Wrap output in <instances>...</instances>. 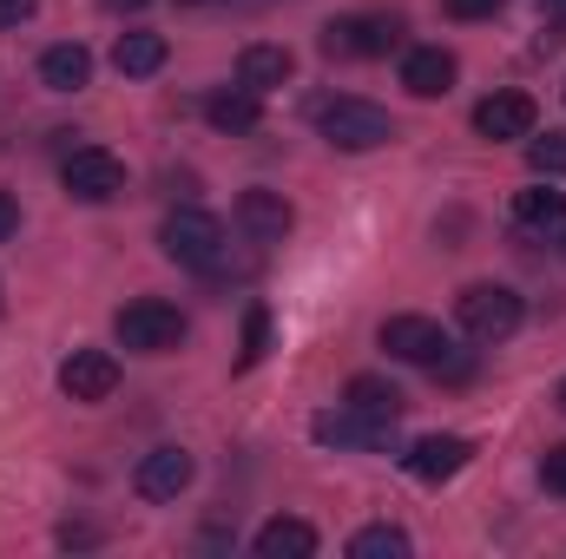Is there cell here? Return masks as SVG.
Wrapping results in <instances>:
<instances>
[{
  "label": "cell",
  "instance_id": "1",
  "mask_svg": "<svg viewBox=\"0 0 566 559\" xmlns=\"http://www.w3.org/2000/svg\"><path fill=\"white\" fill-rule=\"evenodd\" d=\"M158 244H165L171 264H185V271H198V277H211V283L231 277V238H224V224H218L211 211H198V204H178V211L158 224Z\"/></svg>",
  "mask_w": 566,
  "mask_h": 559
},
{
  "label": "cell",
  "instance_id": "2",
  "mask_svg": "<svg viewBox=\"0 0 566 559\" xmlns=\"http://www.w3.org/2000/svg\"><path fill=\"white\" fill-rule=\"evenodd\" d=\"M316 133L336 151H376V145L396 139V119L356 93H336V99H316Z\"/></svg>",
  "mask_w": 566,
  "mask_h": 559
},
{
  "label": "cell",
  "instance_id": "3",
  "mask_svg": "<svg viewBox=\"0 0 566 559\" xmlns=\"http://www.w3.org/2000/svg\"><path fill=\"white\" fill-rule=\"evenodd\" d=\"M521 316H527V303H521V289H507V283H468V289L454 296V323H461L474 342H507V336L521 329Z\"/></svg>",
  "mask_w": 566,
  "mask_h": 559
},
{
  "label": "cell",
  "instance_id": "4",
  "mask_svg": "<svg viewBox=\"0 0 566 559\" xmlns=\"http://www.w3.org/2000/svg\"><path fill=\"white\" fill-rule=\"evenodd\" d=\"M113 336H119V349H133V356H171V349L185 342V316H178L171 303H158V296H139V303H126V309L113 316Z\"/></svg>",
  "mask_w": 566,
  "mask_h": 559
},
{
  "label": "cell",
  "instance_id": "5",
  "mask_svg": "<svg viewBox=\"0 0 566 559\" xmlns=\"http://www.w3.org/2000/svg\"><path fill=\"white\" fill-rule=\"evenodd\" d=\"M316 46L329 60H382L389 46H402V20L396 13H343V20L323 27Z\"/></svg>",
  "mask_w": 566,
  "mask_h": 559
},
{
  "label": "cell",
  "instance_id": "6",
  "mask_svg": "<svg viewBox=\"0 0 566 559\" xmlns=\"http://www.w3.org/2000/svg\"><path fill=\"white\" fill-rule=\"evenodd\" d=\"M310 434L323 441V447H336V454H389L396 447V421L382 415H363V409H329V415L310 421Z\"/></svg>",
  "mask_w": 566,
  "mask_h": 559
},
{
  "label": "cell",
  "instance_id": "7",
  "mask_svg": "<svg viewBox=\"0 0 566 559\" xmlns=\"http://www.w3.org/2000/svg\"><path fill=\"white\" fill-rule=\"evenodd\" d=\"M376 342H382L396 362H416V369H434V362L454 349V336H448L434 316H389V323L376 329Z\"/></svg>",
  "mask_w": 566,
  "mask_h": 559
},
{
  "label": "cell",
  "instance_id": "8",
  "mask_svg": "<svg viewBox=\"0 0 566 559\" xmlns=\"http://www.w3.org/2000/svg\"><path fill=\"white\" fill-rule=\"evenodd\" d=\"M60 178H66V198H80V204H113L126 191V165L113 151H99V145H80Z\"/></svg>",
  "mask_w": 566,
  "mask_h": 559
},
{
  "label": "cell",
  "instance_id": "9",
  "mask_svg": "<svg viewBox=\"0 0 566 559\" xmlns=\"http://www.w3.org/2000/svg\"><path fill=\"white\" fill-rule=\"evenodd\" d=\"M534 126H541V106H534L527 93H488V99L474 106V133L494 139V145L534 139Z\"/></svg>",
  "mask_w": 566,
  "mask_h": 559
},
{
  "label": "cell",
  "instance_id": "10",
  "mask_svg": "<svg viewBox=\"0 0 566 559\" xmlns=\"http://www.w3.org/2000/svg\"><path fill=\"white\" fill-rule=\"evenodd\" d=\"M238 231H244V244H283L290 231H296V211H290V198L283 191H244L238 198Z\"/></svg>",
  "mask_w": 566,
  "mask_h": 559
},
{
  "label": "cell",
  "instance_id": "11",
  "mask_svg": "<svg viewBox=\"0 0 566 559\" xmlns=\"http://www.w3.org/2000/svg\"><path fill=\"white\" fill-rule=\"evenodd\" d=\"M60 389H66V402H106L119 389V362L106 349H73L60 362Z\"/></svg>",
  "mask_w": 566,
  "mask_h": 559
},
{
  "label": "cell",
  "instance_id": "12",
  "mask_svg": "<svg viewBox=\"0 0 566 559\" xmlns=\"http://www.w3.org/2000/svg\"><path fill=\"white\" fill-rule=\"evenodd\" d=\"M191 474H198V461L185 447H151L133 474V487H139V500H178L191 487Z\"/></svg>",
  "mask_w": 566,
  "mask_h": 559
},
{
  "label": "cell",
  "instance_id": "13",
  "mask_svg": "<svg viewBox=\"0 0 566 559\" xmlns=\"http://www.w3.org/2000/svg\"><path fill=\"white\" fill-rule=\"evenodd\" d=\"M468 461H474V441H461V434H422V441L402 454V467H409L416 481H428V487H434V481H454Z\"/></svg>",
  "mask_w": 566,
  "mask_h": 559
},
{
  "label": "cell",
  "instance_id": "14",
  "mask_svg": "<svg viewBox=\"0 0 566 559\" xmlns=\"http://www.w3.org/2000/svg\"><path fill=\"white\" fill-rule=\"evenodd\" d=\"M290 73H296V53H290V46L251 40V46L238 53V86H251L258 99H264V93H277V86H290Z\"/></svg>",
  "mask_w": 566,
  "mask_h": 559
},
{
  "label": "cell",
  "instance_id": "15",
  "mask_svg": "<svg viewBox=\"0 0 566 559\" xmlns=\"http://www.w3.org/2000/svg\"><path fill=\"white\" fill-rule=\"evenodd\" d=\"M454 53L448 46H409L402 53V86L416 93V99H441V93H454Z\"/></svg>",
  "mask_w": 566,
  "mask_h": 559
},
{
  "label": "cell",
  "instance_id": "16",
  "mask_svg": "<svg viewBox=\"0 0 566 559\" xmlns=\"http://www.w3.org/2000/svg\"><path fill=\"white\" fill-rule=\"evenodd\" d=\"M514 224H521L527 238H560L566 231V191H554V178H541L534 191L514 198Z\"/></svg>",
  "mask_w": 566,
  "mask_h": 559
},
{
  "label": "cell",
  "instance_id": "17",
  "mask_svg": "<svg viewBox=\"0 0 566 559\" xmlns=\"http://www.w3.org/2000/svg\"><path fill=\"white\" fill-rule=\"evenodd\" d=\"M86 80H93V53H86L80 40H60V46L40 53V86H53V93H80Z\"/></svg>",
  "mask_w": 566,
  "mask_h": 559
},
{
  "label": "cell",
  "instance_id": "18",
  "mask_svg": "<svg viewBox=\"0 0 566 559\" xmlns=\"http://www.w3.org/2000/svg\"><path fill=\"white\" fill-rule=\"evenodd\" d=\"M205 119H211L218 133L244 139V133H258L264 106H258V93H251V86H224V93H211V99H205Z\"/></svg>",
  "mask_w": 566,
  "mask_h": 559
},
{
  "label": "cell",
  "instance_id": "19",
  "mask_svg": "<svg viewBox=\"0 0 566 559\" xmlns=\"http://www.w3.org/2000/svg\"><path fill=\"white\" fill-rule=\"evenodd\" d=\"M343 402H349V409H363V415H382V421H402V409H409V395H402L389 376H349Z\"/></svg>",
  "mask_w": 566,
  "mask_h": 559
},
{
  "label": "cell",
  "instance_id": "20",
  "mask_svg": "<svg viewBox=\"0 0 566 559\" xmlns=\"http://www.w3.org/2000/svg\"><path fill=\"white\" fill-rule=\"evenodd\" d=\"M251 547L264 559H310L316 553V527H310V520H264Z\"/></svg>",
  "mask_w": 566,
  "mask_h": 559
},
{
  "label": "cell",
  "instance_id": "21",
  "mask_svg": "<svg viewBox=\"0 0 566 559\" xmlns=\"http://www.w3.org/2000/svg\"><path fill=\"white\" fill-rule=\"evenodd\" d=\"M165 53H171V46H165V33H119V46H113V66H119V73H126V80H151V73H158V66H165Z\"/></svg>",
  "mask_w": 566,
  "mask_h": 559
},
{
  "label": "cell",
  "instance_id": "22",
  "mask_svg": "<svg viewBox=\"0 0 566 559\" xmlns=\"http://www.w3.org/2000/svg\"><path fill=\"white\" fill-rule=\"evenodd\" d=\"M409 547H416V540H409L402 527H363V534L349 540L356 559H409Z\"/></svg>",
  "mask_w": 566,
  "mask_h": 559
},
{
  "label": "cell",
  "instance_id": "23",
  "mask_svg": "<svg viewBox=\"0 0 566 559\" xmlns=\"http://www.w3.org/2000/svg\"><path fill=\"white\" fill-rule=\"evenodd\" d=\"M264 356H271V309L251 303V309H244V349H238V369H258Z\"/></svg>",
  "mask_w": 566,
  "mask_h": 559
},
{
  "label": "cell",
  "instance_id": "24",
  "mask_svg": "<svg viewBox=\"0 0 566 559\" xmlns=\"http://www.w3.org/2000/svg\"><path fill=\"white\" fill-rule=\"evenodd\" d=\"M527 165H534L541 178H566V133H547V139L534 133V139H527Z\"/></svg>",
  "mask_w": 566,
  "mask_h": 559
},
{
  "label": "cell",
  "instance_id": "25",
  "mask_svg": "<svg viewBox=\"0 0 566 559\" xmlns=\"http://www.w3.org/2000/svg\"><path fill=\"white\" fill-rule=\"evenodd\" d=\"M541 487H547V494H560V500H566V441H560V447H547V454H541Z\"/></svg>",
  "mask_w": 566,
  "mask_h": 559
},
{
  "label": "cell",
  "instance_id": "26",
  "mask_svg": "<svg viewBox=\"0 0 566 559\" xmlns=\"http://www.w3.org/2000/svg\"><path fill=\"white\" fill-rule=\"evenodd\" d=\"M448 7V20H494L507 0H441Z\"/></svg>",
  "mask_w": 566,
  "mask_h": 559
},
{
  "label": "cell",
  "instance_id": "27",
  "mask_svg": "<svg viewBox=\"0 0 566 559\" xmlns=\"http://www.w3.org/2000/svg\"><path fill=\"white\" fill-rule=\"evenodd\" d=\"M33 7H40V0H0V33L27 27V20H33Z\"/></svg>",
  "mask_w": 566,
  "mask_h": 559
},
{
  "label": "cell",
  "instance_id": "28",
  "mask_svg": "<svg viewBox=\"0 0 566 559\" xmlns=\"http://www.w3.org/2000/svg\"><path fill=\"white\" fill-rule=\"evenodd\" d=\"M13 231H20V204H13V198H7V191H0V244H7V238H13Z\"/></svg>",
  "mask_w": 566,
  "mask_h": 559
},
{
  "label": "cell",
  "instance_id": "29",
  "mask_svg": "<svg viewBox=\"0 0 566 559\" xmlns=\"http://www.w3.org/2000/svg\"><path fill=\"white\" fill-rule=\"evenodd\" d=\"M106 7H113V13H139L145 0H106Z\"/></svg>",
  "mask_w": 566,
  "mask_h": 559
},
{
  "label": "cell",
  "instance_id": "30",
  "mask_svg": "<svg viewBox=\"0 0 566 559\" xmlns=\"http://www.w3.org/2000/svg\"><path fill=\"white\" fill-rule=\"evenodd\" d=\"M547 13H554V20H566V0H547Z\"/></svg>",
  "mask_w": 566,
  "mask_h": 559
},
{
  "label": "cell",
  "instance_id": "31",
  "mask_svg": "<svg viewBox=\"0 0 566 559\" xmlns=\"http://www.w3.org/2000/svg\"><path fill=\"white\" fill-rule=\"evenodd\" d=\"M554 402H560V409H566V382H560V395H554Z\"/></svg>",
  "mask_w": 566,
  "mask_h": 559
},
{
  "label": "cell",
  "instance_id": "32",
  "mask_svg": "<svg viewBox=\"0 0 566 559\" xmlns=\"http://www.w3.org/2000/svg\"><path fill=\"white\" fill-rule=\"evenodd\" d=\"M560 238H566V231H560ZM560 257H566V244H560Z\"/></svg>",
  "mask_w": 566,
  "mask_h": 559
},
{
  "label": "cell",
  "instance_id": "33",
  "mask_svg": "<svg viewBox=\"0 0 566 559\" xmlns=\"http://www.w3.org/2000/svg\"><path fill=\"white\" fill-rule=\"evenodd\" d=\"M185 7H198V0H185Z\"/></svg>",
  "mask_w": 566,
  "mask_h": 559
}]
</instances>
